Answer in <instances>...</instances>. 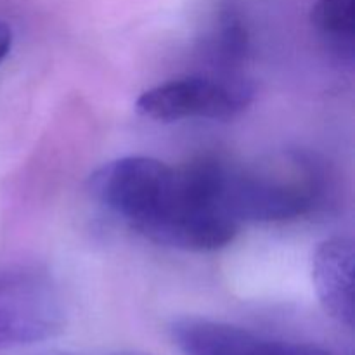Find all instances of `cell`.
Here are the masks:
<instances>
[{"mask_svg": "<svg viewBox=\"0 0 355 355\" xmlns=\"http://www.w3.org/2000/svg\"><path fill=\"white\" fill-rule=\"evenodd\" d=\"M89 186L110 214L156 245L217 252L241 229L222 207L218 156H201L180 166L125 156L94 172Z\"/></svg>", "mask_w": 355, "mask_h": 355, "instance_id": "cell-1", "label": "cell"}, {"mask_svg": "<svg viewBox=\"0 0 355 355\" xmlns=\"http://www.w3.org/2000/svg\"><path fill=\"white\" fill-rule=\"evenodd\" d=\"M326 175L302 153H284L255 163L220 158V200L238 222L277 224L318 210L326 198Z\"/></svg>", "mask_w": 355, "mask_h": 355, "instance_id": "cell-2", "label": "cell"}, {"mask_svg": "<svg viewBox=\"0 0 355 355\" xmlns=\"http://www.w3.org/2000/svg\"><path fill=\"white\" fill-rule=\"evenodd\" d=\"M64 326V297L47 269L33 263L0 267V352L49 342Z\"/></svg>", "mask_w": 355, "mask_h": 355, "instance_id": "cell-3", "label": "cell"}, {"mask_svg": "<svg viewBox=\"0 0 355 355\" xmlns=\"http://www.w3.org/2000/svg\"><path fill=\"white\" fill-rule=\"evenodd\" d=\"M253 103V87L234 76L187 75L144 90L135 101L141 116L162 123L182 120L229 121Z\"/></svg>", "mask_w": 355, "mask_h": 355, "instance_id": "cell-4", "label": "cell"}, {"mask_svg": "<svg viewBox=\"0 0 355 355\" xmlns=\"http://www.w3.org/2000/svg\"><path fill=\"white\" fill-rule=\"evenodd\" d=\"M180 355H342L324 345L276 338L207 318H180L170 326Z\"/></svg>", "mask_w": 355, "mask_h": 355, "instance_id": "cell-5", "label": "cell"}, {"mask_svg": "<svg viewBox=\"0 0 355 355\" xmlns=\"http://www.w3.org/2000/svg\"><path fill=\"white\" fill-rule=\"evenodd\" d=\"M354 241L345 236L319 243L312 257V283L326 314L354 328Z\"/></svg>", "mask_w": 355, "mask_h": 355, "instance_id": "cell-6", "label": "cell"}, {"mask_svg": "<svg viewBox=\"0 0 355 355\" xmlns=\"http://www.w3.org/2000/svg\"><path fill=\"white\" fill-rule=\"evenodd\" d=\"M312 24L319 37L343 55H354L355 0H318L312 9Z\"/></svg>", "mask_w": 355, "mask_h": 355, "instance_id": "cell-7", "label": "cell"}, {"mask_svg": "<svg viewBox=\"0 0 355 355\" xmlns=\"http://www.w3.org/2000/svg\"><path fill=\"white\" fill-rule=\"evenodd\" d=\"M208 54L217 64L234 66L248 51V30L238 14L225 10L217 21V26L207 38Z\"/></svg>", "mask_w": 355, "mask_h": 355, "instance_id": "cell-8", "label": "cell"}, {"mask_svg": "<svg viewBox=\"0 0 355 355\" xmlns=\"http://www.w3.org/2000/svg\"><path fill=\"white\" fill-rule=\"evenodd\" d=\"M12 30H10L9 23L0 19V64L6 61L10 49H12Z\"/></svg>", "mask_w": 355, "mask_h": 355, "instance_id": "cell-9", "label": "cell"}, {"mask_svg": "<svg viewBox=\"0 0 355 355\" xmlns=\"http://www.w3.org/2000/svg\"><path fill=\"white\" fill-rule=\"evenodd\" d=\"M110 355H149V354L137 352V350H123V352H114V354H110Z\"/></svg>", "mask_w": 355, "mask_h": 355, "instance_id": "cell-10", "label": "cell"}, {"mask_svg": "<svg viewBox=\"0 0 355 355\" xmlns=\"http://www.w3.org/2000/svg\"><path fill=\"white\" fill-rule=\"evenodd\" d=\"M58 355H78V354H58Z\"/></svg>", "mask_w": 355, "mask_h": 355, "instance_id": "cell-11", "label": "cell"}]
</instances>
